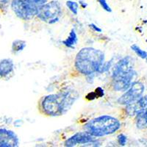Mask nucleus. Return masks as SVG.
Returning <instances> with one entry per match:
<instances>
[{"label": "nucleus", "instance_id": "0eeeda50", "mask_svg": "<svg viewBox=\"0 0 147 147\" xmlns=\"http://www.w3.org/2000/svg\"><path fill=\"white\" fill-rule=\"evenodd\" d=\"M144 91V85L141 82H133L128 88V90L118 99V102L120 105H127L138 99L140 96H142Z\"/></svg>", "mask_w": 147, "mask_h": 147}, {"label": "nucleus", "instance_id": "7ed1b4c3", "mask_svg": "<svg viewBox=\"0 0 147 147\" xmlns=\"http://www.w3.org/2000/svg\"><path fill=\"white\" fill-rule=\"evenodd\" d=\"M132 60L129 57H124L115 65L113 75V86L117 91H125L132 85V79L136 76Z\"/></svg>", "mask_w": 147, "mask_h": 147}, {"label": "nucleus", "instance_id": "4468645a", "mask_svg": "<svg viewBox=\"0 0 147 147\" xmlns=\"http://www.w3.org/2000/svg\"><path fill=\"white\" fill-rule=\"evenodd\" d=\"M131 49H132V51H133L134 52H136V55H137L138 57H140V58H142V59L146 58L147 57L146 52H145L144 50H142V49H141L139 47H138L137 45L134 44V45H132V47H131Z\"/></svg>", "mask_w": 147, "mask_h": 147}, {"label": "nucleus", "instance_id": "6e6552de", "mask_svg": "<svg viewBox=\"0 0 147 147\" xmlns=\"http://www.w3.org/2000/svg\"><path fill=\"white\" fill-rule=\"evenodd\" d=\"M96 137L90 135L88 132H77L75 135L67 139L65 142V146L68 147L74 146L77 144H85L94 143L96 141Z\"/></svg>", "mask_w": 147, "mask_h": 147}, {"label": "nucleus", "instance_id": "9b49d317", "mask_svg": "<svg viewBox=\"0 0 147 147\" xmlns=\"http://www.w3.org/2000/svg\"><path fill=\"white\" fill-rule=\"evenodd\" d=\"M14 73V63L10 59L0 61V78H8Z\"/></svg>", "mask_w": 147, "mask_h": 147}, {"label": "nucleus", "instance_id": "9d476101", "mask_svg": "<svg viewBox=\"0 0 147 147\" xmlns=\"http://www.w3.org/2000/svg\"><path fill=\"white\" fill-rule=\"evenodd\" d=\"M147 110V96H140L135 102L127 105L126 111L130 116H135Z\"/></svg>", "mask_w": 147, "mask_h": 147}, {"label": "nucleus", "instance_id": "412c9836", "mask_svg": "<svg viewBox=\"0 0 147 147\" xmlns=\"http://www.w3.org/2000/svg\"><path fill=\"white\" fill-rule=\"evenodd\" d=\"M80 5H82V7H87V5H86V4H85V2H83V1H82V0H80Z\"/></svg>", "mask_w": 147, "mask_h": 147}, {"label": "nucleus", "instance_id": "f8f14e48", "mask_svg": "<svg viewBox=\"0 0 147 147\" xmlns=\"http://www.w3.org/2000/svg\"><path fill=\"white\" fill-rule=\"evenodd\" d=\"M77 40H78V39H77V35L76 34L75 30L72 29L71 30V32L69 33V35L68 36V38L63 41V44L65 47H69V48L74 49L75 47V46L77 45Z\"/></svg>", "mask_w": 147, "mask_h": 147}, {"label": "nucleus", "instance_id": "f03ea898", "mask_svg": "<svg viewBox=\"0 0 147 147\" xmlns=\"http://www.w3.org/2000/svg\"><path fill=\"white\" fill-rule=\"evenodd\" d=\"M77 96L71 91L61 92L45 96L41 102V108L44 113L51 116H57L65 113L74 104Z\"/></svg>", "mask_w": 147, "mask_h": 147}, {"label": "nucleus", "instance_id": "aec40b11", "mask_svg": "<svg viewBox=\"0 0 147 147\" xmlns=\"http://www.w3.org/2000/svg\"><path fill=\"white\" fill-rule=\"evenodd\" d=\"M90 27V28H92L93 30H94V31H96V32H102V29H100L99 27H97L96 25H95L94 24H90V25H89Z\"/></svg>", "mask_w": 147, "mask_h": 147}, {"label": "nucleus", "instance_id": "2eb2a0df", "mask_svg": "<svg viewBox=\"0 0 147 147\" xmlns=\"http://www.w3.org/2000/svg\"><path fill=\"white\" fill-rule=\"evenodd\" d=\"M27 1L32 7L38 10L39 7L47 3L48 0H27Z\"/></svg>", "mask_w": 147, "mask_h": 147}, {"label": "nucleus", "instance_id": "f3484780", "mask_svg": "<svg viewBox=\"0 0 147 147\" xmlns=\"http://www.w3.org/2000/svg\"><path fill=\"white\" fill-rule=\"evenodd\" d=\"M97 1L99 2V3L100 4V5L102 6V7L104 9V10H106V11H107V12L112 11V10H111L110 7L109 6L108 4H107V2L106 0H97Z\"/></svg>", "mask_w": 147, "mask_h": 147}, {"label": "nucleus", "instance_id": "f257e3e1", "mask_svg": "<svg viewBox=\"0 0 147 147\" xmlns=\"http://www.w3.org/2000/svg\"><path fill=\"white\" fill-rule=\"evenodd\" d=\"M105 60V54L91 47L82 49L75 58V67L79 72L85 75H91L99 71Z\"/></svg>", "mask_w": 147, "mask_h": 147}, {"label": "nucleus", "instance_id": "5701e85b", "mask_svg": "<svg viewBox=\"0 0 147 147\" xmlns=\"http://www.w3.org/2000/svg\"><path fill=\"white\" fill-rule=\"evenodd\" d=\"M146 62H147V57H146Z\"/></svg>", "mask_w": 147, "mask_h": 147}, {"label": "nucleus", "instance_id": "4be33fe9", "mask_svg": "<svg viewBox=\"0 0 147 147\" xmlns=\"http://www.w3.org/2000/svg\"><path fill=\"white\" fill-rule=\"evenodd\" d=\"M144 115H145V119L146 121V123H147V110L146 111H144Z\"/></svg>", "mask_w": 147, "mask_h": 147}, {"label": "nucleus", "instance_id": "6ab92c4d", "mask_svg": "<svg viewBox=\"0 0 147 147\" xmlns=\"http://www.w3.org/2000/svg\"><path fill=\"white\" fill-rule=\"evenodd\" d=\"M96 94L97 97H101L104 95V90L101 88H98L96 89Z\"/></svg>", "mask_w": 147, "mask_h": 147}, {"label": "nucleus", "instance_id": "ddd939ff", "mask_svg": "<svg viewBox=\"0 0 147 147\" xmlns=\"http://www.w3.org/2000/svg\"><path fill=\"white\" fill-rule=\"evenodd\" d=\"M26 47V42L22 40H16L12 44V52L16 54L24 50Z\"/></svg>", "mask_w": 147, "mask_h": 147}, {"label": "nucleus", "instance_id": "39448f33", "mask_svg": "<svg viewBox=\"0 0 147 147\" xmlns=\"http://www.w3.org/2000/svg\"><path fill=\"white\" fill-rule=\"evenodd\" d=\"M61 13V7L58 2L52 1L39 7L36 16L43 22L54 24L59 20Z\"/></svg>", "mask_w": 147, "mask_h": 147}, {"label": "nucleus", "instance_id": "a211bd4d", "mask_svg": "<svg viewBox=\"0 0 147 147\" xmlns=\"http://www.w3.org/2000/svg\"><path fill=\"white\" fill-rule=\"evenodd\" d=\"M118 141H119V144L121 146H125L127 141V136H124V134H121L118 136Z\"/></svg>", "mask_w": 147, "mask_h": 147}, {"label": "nucleus", "instance_id": "1a4fd4ad", "mask_svg": "<svg viewBox=\"0 0 147 147\" xmlns=\"http://www.w3.org/2000/svg\"><path fill=\"white\" fill-rule=\"evenodd\" d=\"M18 138L16 134L5 128H0V147H16Z\"/></svg>", "mask_w": 147, "mask_h": 147}, {"label": "nucleus", "instance_id": "20e7f679", "mask_svg": "<svg viewBox=\"0 0 147 147\" xmlns=\"http://www.w3.org/2000/svg\"><path fill=\"white\" fill-rule=\"evenodd\" d=\"M120 127V121L115 117L101 115L88 122L84 128L86 132L96 138L111 135L119 130Z\"/></svg>", "mask_w": 147, "mask_h": 147}, {"label": "nucleus", "instance_id": "dca6fc26", "mask_svg": "<svg viewBox=\"0 0 147 147\" xmlns=\"http://www.w3.org/2000/svg\"><path fill=\"white\" fill-rule=\"evenodd\" d=\"M66 6L69 8V10L73 13L74 15H77L78 13V8L79 5L77 2H73L72 0H69L66 2Z\"/></svg>", "mask_w": 147, "mask_h": 147}, {"label": "nucleus", "instance_id": "423d86ee", "mask_svg": "<svg viewBox=\"0 0 147 147\" xmlns=\"http://www.w3.org/2000/svg\"><path fill=\"white\" fill-rule=\"evenodd\" d=\"M11 7L13 12L24 20H29L37 14L38 10L32 7L27 0H13Z\"/></svg>", "mask_w": 147, "mask_h": 147}]
</instances>
